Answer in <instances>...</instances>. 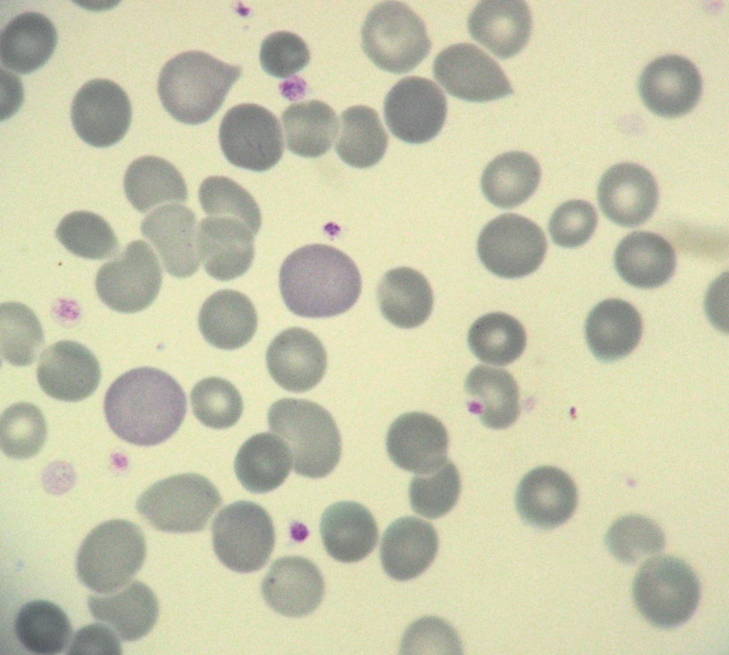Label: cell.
Listing matches in <instances>:
<instances>
[{
    "label": "cell",
    "mask_w": 729,
    "mask_h": 655,
    "mask_svg": "<svg viewBox=\"0 0 729 655\" xmlns=\"http://www.w3.org/2000/svg\"><path fill=\"white\" fill-rule=\"evenodd\" d=\"M187 399L179 383L153 367H139L120 376L108 388L104 412L112 431L137 446L164 442L182 424Z\"/></svg>",
    "instance_id": "cell-1"
},
{
    "label": "cell",
    "mask_w": 729,
    "mask_h": 655,
    "mask_svg": "<svg viewBox=\"0 0 729 655\" xmlns=\"http://www.w3.org/2000/svg\"><path fill=\"white\" fill-rule=\"evenodd\" d=\"M279 285L287 308L306 318L342 314L357 302L362 279L357 266L332 246L310 244L290 253L283 261Z\"/></svg>",
    "instance_id": "cell-2"
},
{
    "label": "cell",
    "mask_w": 729,
    "mask_h": 655,
    "mask_svg": "<svg viewBox=\"0 0 729 655\" xmlns=\"http://www.w3.org/2000/svg\"><path fill=\"white\" fill-rule=\"evenodd\" d=\"M241 73L240 66L199 51L182 53L162 68L157 90L164 109L175 120L197 125L219 109Z\"/></svg>",
    "instance_id": "cell-3"
},
{
    "label": "cell",
    "mask_w": 729,
    "mask_h": 655,
    "mask_svg": "<svg viewBox=\"0 0 729 655\" xmlns=\"http://www.w3.org/2000/svg\"><path fill=\"white\" fill-rule=\"evenodd\" d=\"M269 429L288 446L294 471L318 478L328 475L341 455V439L331 414L320 404L284 398L268 412Z\"/></svg>",
    "instance_id": "cell-4"
},
{
    "label": "cell",
    "mask_w": 729,
    "mask_h": 655,
    "mask_svg": "<svg viewBox=\"0 0 729 655\" xmlns=\"http://www.w3.org/2000/svg\"><path fill=\"white\" fill-rule=\"evenodd\" d=\"M146 543L142 530L125 520L105 521L84 539L76 558L79 580L100 594L126 585L142 567Z\"/></svg>",
    "instance_id": "cell-5"
},
{
    "label": "cell",
    "mask_w": 729,
    "mask_h": 655,
    "mask_svg": "<svg viewBox=\"0 0 729 655\" xmlns=\"http://www.w3.org/2000/svg\"><path fill=\"white\" fill-rule=\"evenodd\" d=\"M635 604L642 616L660 628L686 622L700 600L698 579L684 561L671 556L648 560L633 582Z\"/></svg>",
    "instance_id": "cell-6"
},
{
    "label": "cell",
    "mask_w": 729,
    "mask_h": 655,
    "mask_svg": "<svg viewBox=\"0 0 729 655\" xmlns=\"http://www.w3.org/2000/svg\"><path fill=\"white\" fill-rule=\"evenodd\" d=\"M362 47L379 68L393 73L414 69L428 55L431 43L421 19L397 1L375 5L361 30Z\"/></svg>",
    "instance_id": "cell-7"
},
{
    "label": "cell",
    "mask_w": 729,
    "mask_h": 655,
    "mask_svg": "<svg viewBox=\"0 0 729 655\" xmlns=\"http://www.w3.org/2000/svg\"><path fill=\"white\" fill-rule=\"evenodd\" d=\"M221 503L219 493L207 478L184 473L154 483L140 495L136 509L157 530L192 533L206 527Z\"/></svg>",
    "instance_id": "cell-8"
},
{
    "label": "cell",
    "mask_w": 729,
    "mask_h": 655,
    "mask_svg": "<svg viewBox=\"0 0 729 655\" xmlns=\"http://www.w3.org/2000/svg\"><path fill=\"white\" fill-rule=\"evenodd\" d=\"M211 530L216 556L237 572L261 569L274 547L275 530L269 514L251 501H240L224 507L214 518Z\"/></svg>",
    "instance_id": "cell-9"
},
{
    "label": "cell",
    "mask_w": 729,
    "mask_h": 655,
    "mask_svg": "<svg viewBox=\"0 0 729 655\" xmlns=\"http://www.w3.org/2000/svg\"><path fill=\"white\" fill-rule=\"evenodd\" d=\"M162 280L156 254L147 243L137 240L100 268L95 288L100 300L110 309L133 313L151 305L158 295Z\"/></svg>",
    "instance_id": "cell-10"
},
{
    "label": "cell",
    "mask_w": 729,
    "mask_h": 655,
    "mask_svg": "<svg viewBox=\"0 0 729 655\" xmlns=\"http://www.w3.org/2000/svg\"><path fill=\"white\" fill-rule=\"evenodd\" d=\"M221 150L232 164L266 171L280 159L284 144L280 122L266 108L244 103L231 108L219 128Z\"/></svg>",
    "instance_id": "cell-11"
},
{
    "label": "cell",
    "mask_w": 729,
    "mask_h": 655,
    "mask_svg": "<svg viewBox=\"0 0 729 655\" xmlns=\"http://www.w3.org/2000/svg\"><path fill=\"white\" fill-rule=\"evenodd\" d=\"M542 230L515 214H502L487 224L477 242L480 260L493 274L505 278L526 276L542 263L547 251Z\"/></svg>",
    "instance_id": "cell-12"
},
{
    "label": "cell",
    "mask_w": 729,
    "mask_h": 655,
    "mask_svg": "<svg viewBox=\"0 0 729 655\" xmlns=\"http://www.w3.org/2000/svg\"><path fill=\"white\" fill-rule=\"evenodd\" d=\"M447 103L441 88L429 79L408 76L389 91L384 102V116L390 132L411 144L425 143L441 131Z\"/></svg>",
    "instance_id": "cell-13"
},
{
    "label": "cell",
    "mask_w": 729,
    "mask_h": 655,
    "mask_svg": "<svg viewBox=\"0 0 729 655\" xmlns=\"http://www.w3.org/2000/svg\"><path fill=\"white\" fill-rule=\"evenodd\" d=\"M433 74L449 94L466 101L487 102L513 93L499 65L468 43L453 44L441 51L434 59Z\"/></svg>",
    "instance_id": "cell-14"
},
{
    "label": "cell",
    "mask_w": 729,
    "mask_h": 655,
    "mask_svg": "<svg viewBox=\"0 0 729 655\" xmlns=\"http://www.w3.org/2000/svg\"><path fill=\"white\" fill-rule=\"evenodd\" d=\"M131 104L124 90L107 79H93L78 91L71 105V120L77 135L90 145L107 147L127 132Z\"/></svg>",
    "instance_id": "cell-15"
},
{
    "label": "cell",
    "mask_w": 729,
    "mask_h": 655,
    "mask_svg": "<svg viewBox=\"0 0 729 655\" xmlns=\"http://www.w3.org/2000/svg\"><path fill=\"white\" fill-rule=\"evenodd\" d=\"M702 91L696 66L679 55H666L651 61L642 71L639 92L645 105L658 115L676 117L690 112Z\"/></svg>",
    "instance_id": "cell-16"
},
{
    "label": "cell",
    "mask_w": 729,
    "mask_h": 655,
    "mask_svg": "<svg viewBox=\"0 0 729 655\" xmlns=\"http://www.w3.org/2000/svg\"><path fill=\"white\" fill-rule=\"evenodd\" d=\"M449 438L443 424L432 415L408 412L389 426L387 450L399 468L416 475L433 473L447 461Z\"/></svg>",
    "instance_id": "cell-17"
},
{
    "label": "cell",
    "mask_w": 729,
    "mask_h": 655,
    "mask_svg": "<svg viewBox=\"0 0 729 655\" xmlns=\"http://www.w3.org/2000/svg\"><path fill=\"white\" fill-rule=\"evenodd\" d=\"M597 199L609 220L622 226L634 227L653 214L659 190L649 170L637 164L623 162L612 166L603 174Z\"/></svg>",
    "instance_id": "cell-18"
},
{
    "label": "cell",
    "mask_w": 729,
    "mask_h": 655,
    "mask_svg": "<svg viewBox=\"0 0 729 655\" xmlns=\"http://www.w3.org/2000/svg\"><path fill=\"white\" fill-rule=\"evenodd\" d=\"M577 504V491L572 479L562 470L550 466L527 473L515 493V505L521 518L541 529L565 523Z\"/></svg>",
    "instance_id": "cell-19"
},
{
    "label": "cell",
    "mask_w": 729,
    "mask_h": 655,
    "mask_svg": "<svg viewBox=\"0 0 729 655\" xmlns=\"http://www.w3.org/2000/svg\"><path fill=\"white\" fill-rule=\"evenodd\" d=\"M37 379L48 396L65 402H78L90 397L100 380L99 362L84 345L61 340L42 352L37 367Z\"/></svg>",
    "instance_id": "cell-20"
},
{
    "label": "cell",
    "mask_w": 729,
    "mask_h": 655,
    "mask_svg": "<svg viewBox=\"0 0 729 655\" xmlns=\"http://www.w3.org/2000/svg\"><path fill=\"white\" fill-rule=\"evenodd\" d=\"M266 359L274 381L295 393L316 386L327 367L326 352L320 340L309 330L297 327L282 331L273 340Z\"/></svg>",
    "instance_id": "cell-21"
},
{
    "label": "cell",
    "mask_w": 729,
    "mask_h": 655,
    "mask_svg": "<svg viewBox=\"0 0 729 655\" xmlns=\"http://www.w3.org/2000/svg\"><path fill=\"white\" fill-rule=\"evenodd\" d=\"M196 222L189 208L177 204L157 207L142 222V235L158 252L166 271L174 277L191 276L199 266Z\"/></svg>",
    "instance_id": "cell-22"
},
{
    "label": "cell",
    "mask_w": 729,
    "mask_h": 655,
    "mask_svg": "<svg viewBox=\"0 0 729 655\" xmlns=\"http://www.w3.org/2000/svg\"><path fill=\"white\" fill-rule=\"evenodd\" d=\"M253 234L241 221L209 216L199 225L197 248L206 273L223 281L242 276L254 256Z\"/></svg>",
    "instance_id": "cell-23"
},
{
    "label": "cell",
    "mask_w": 729,
    "mask_h": 655,
    "mask_svg": "<svg viewBox=\"0 0 729 655\" xmlns=\"http://www.w3.org/2000/svg\"><path fill=\"white\" fill-rule=\"evenodd\" d=\"M261 591L266 603L276 612L300 617L313 612L325 593L322 576L309 560L285 556L276 560L264 577Z\"/></svg>",
    "instance_id": "cell-24"
},
{
    "label": "cell",
    "mask_w": 729,
    "mask_h": 655,
    "mask_svg": "<svg viewBox=\"0 0 729 655\" xmlns=\"http://www.w3.org/2000/svg\"><path fill=\"white\" fill-rule=\"evenodd\" d=\"M471 36L496 57L506 59L518 54L528 42L532 16L524 1H480L468 19Z\"/></svg>",
    "instance_id": "cell-25"
},
{
    "label": "cell",
    "mask_w": 729,
    "mask_h": 655,
    "mask_svg": "<svg viewBox=\"0 0 729 655\" xmlns=\"http://www.w3.org/2000/svg\"><path fill=\"white\" fill-rule=\"evenodd\" d=\"M433 525L414 516L394 520L383 534L380 559L392 578L406 581L419 576L431 564L438 550Z\"/></svg>",
    "instance_id": "cell-26"
},
{
    "label": "cell",
    "mask_w": 729,
    "mask_h": 655,
    "mask_svg": "<svg viewBox=\"0 0 729 655\" xmlns=\"http://www.w3.org/2000/svg\"><path fill=\"white\" fill-rule=\"evenodd\" d=\"M88 606L95 619L106 623L125 641H137L147 635L159 614L155 594L138 580L110 594H90Z\"/></svg>",
    "instance_id": "cell-27"
},
{
    "label": "cell",
    "mask_w": 729,
    "mask_h": 655,
    "mask_svg": "<svg viewBox=\"0 0 729 655\" xmlns=\"http://www.w3.org/2000/svg\"><path fill=\"white\" fill-rule=\"evenodd\" d=\"M320 533L327 553L342 562L364 559L378 540V528L372 513L352 501H340L327 507L321 518Z\"/></svg>",
    "instance_id": "cell-28"
},
{
    "label": "cell",
    "mask_w": 729,
    "mask_h": 655,
    "mask_svg": "<svg viewBox=\"0 0 729 655\" xmlns=\"http://www.w3.org/2000/svg\"><path fill=\"white\" fill-rule=\"evenodd\" d=\"M642 322L636 309L621 299L597 305L585 323L587 343L599 360L612 362L630 354L641 337Z\"/></svg>",
    "instance_id": "cell-29"
},
{
    "label": "cell",
    "mask_w": 729,
    "mask_h": 655,
    "mask_svg": "<svg viewBox=\"0 0 729 655\" xmlns=\"http://www.w3.org/2000/svg\"><path fill=\"white\" fill-rule=\"evenodd\" d=\"M619 275L629 284L653 288L673 276L676 257L671 243L661 236L649 231H634L619 243L614 253Z\"/></svg>",
    "instance_id": "cell-30"
},
{
    "label": "cell",
    "mask_w": 729,
    "mask_h": 655,
    "mask_svg": "<svg viewBox=\"0 0 729 655\" xmlns=\"http://www.w3.org/2000/svg\"><path fill=\"white\" fill-rule=\"evenodd\" d=\"M57 39L56 28L48 17L34 11L20 14L1 31V63L15 73H31L48 61Z\"/></svg>",
    "instance_id": "cell-31"
},
{
    "label": "cell",
    "mask_w": 729,
    "mask_h": 655,
    "mask_svg": "<svg viewBox=\"0 0 729 655\" xmlns=\"http://www.w3.org/2000/svg\"><path fill=\"white\" fill-rule=\"evenodd\" d=\"M199 326L204 339L211 345L231 350L241 347L257 329V314L252 302L234 290H220L203 303Z\"/></svg>",
    "instance_id": "cell-32"
},
{
    "label": "cell",
    "mask_w": 729,
    "mask_h": 655,
    "mask_svg": "<svg viewBox=\"0 0 729 655\" xmlns=\"http://www.w3.org/2000/svg\"><path fill=\"white\" fill-rule=\"evenodd\" d=\"M469 412L487 427L505 429L520 415L518 387L506 370L486 365L473 368L465 382Z\"/></svg>",
    "instance_id": "cell-33"
},
{
    "label": "cell",
    "mask_w": 729,
    "mask_h": 655,
    "mask_svg": "<svg viewBox=\"0 0 729 655\" xmlns=\"http://www.w3.org/2000/svg\"><path fill=\"white\" fill-rule=\"evenodd\" d=\"M377 298L383 316L401 328H413L424 323L434 303L426 278L409 267L388 271L378 285Z\"/></svg>",
    "instance_id": "cell-34"
},
{
    "label": "cell",
    "mask_w": 729,
    "mask_h": 655,
    "mask_svg": "<svg viewBox=\"0 0 729 655\" xmlns=\"http://www.w3.org/2000/svg\"><path fill=\"white\" fill-rule=\"evenodd\" d=\"M292 466V455L287 444L268 432L256 434L246 441L234 463L237 478L253 493H264L279 487Z\"/></svg>",
    "instance_id": "cell-35"
},
{
    "label": "cell",
    "mask_w": 729,
    "mask_h": 655,
    "mask_svg": "<svg viewBox=\"0 0 729 655\" xmlns=\"http://www.w3.org/2000/svg\"><path fill=\"white\" fill-rule=\"evenodd\" d=\"M124 189L132 206L142 213L161 203L184 202L188 197L179 171L155 156L141 157L130 164L125 174Z\"/></svg>",
    "instance_id": "cell-36"
},
{
    "label": "cell",
    "mask_w": 729,
    "mask_h": 655,
    "mask_svg": "<svg viewBox=\"0 0 729 655\" xmlns=\"http://www.w3.org/2000/svg\"><path fill=\"white\" fill-rule=\"evenodd\" d=\"M541 177L537 160L519 151L502 154L483 170L482 191L493 205L510 209L528 199L536 190Z\"/></svg>",
    "instance_id": "cell-37"
},
{
    "label": "cell",
    "mask_w": 729,
    "mask_h": 655,
    "mask_svg": "<svg viewBox=\"0 0 729 655\" xmlns=\"http://www.w3.org/2000/svg\"><path fill=\"white\" fill-rule=\"evenodd\" d=\"M282 121L288 150L304 157L326 153L339 131L335 110L316 100L290 105L283 112Z\"/></svg>",
    "instance_id": "cell-38"
},
{
    "label": "cell",
    "mask_w": 729,
    "mask_h": 655,
    "mask_svg": "<svg viewBox=\"0 0 729 655\" xmlns=\"http://www.w3.org/2000/svg\"><path fill=\"white\" fill-rule=\"evenodd\" d=\"M387 145V134L373 108L356 105L342 113L335 151L344 162L356 168L370 167L381 160Z\"/></svg>",
    "instance_id": "cell-39"
},
{
    "label": "cell",
    "mask_w": 729,
    "mask_h": 655,
    "mask_svg": "<svg viewBox=\"0 0 729 655\" xmlns=\"http://www.w3.org/2000/svg\"><path fill=\"white\" fill-rule=\"evenodd\" d=\"M15 635L27 651L36 654H58L69 643L72 627L65 613L46 600L25 604L14 622Z\"/></svg>",
    "instance_id": "cell-40"
},
{
    "label": "cell",
    "mask_w": 729,
    "mask_h": 655,
    "mask_svg": "<svg viewBox=\"0 0 729 655\" xmlns=\"http://www.w3.org/2000/svg\"><path fill=\"white\" fill-rule=\"evenodd\" d=\"M468 341L473 353L483 362L505 366L523 352L526 334L513 317L504 313H491L472 324Z\"/></svg>",
    "instance_id": "cell-41"
},
{
    "label": "cell",
    "mask_w": 729,
    "mask_h": 655,
    "mask_svg": "<svg viewBox=\"0 0 729 655\" xmlns=\"http://www.w3.org/2000/svg\"><path fill=\"white\" fill-rule=\"evenodd\" d=\"M62 245L74 255L93 260L111 257L119 242L108 223L100 216L77 211L65 216L56 230Z\"/></svg>",
    "instance_id": "cell-42"
},
{
    "label": "cell",
    "mask_w": 729,
    "mask_h": 655,
    "mask_svg": "<svg viewBox=\"0 0 729 655\" xmlns=\"http://www.w3.org/2000/svg\"><path fill=\"white\" fill-rule=\"evenodd\" d=\"M1 355L14 366L31 365L44 342L38 319L26 305L16 302L1 305Z\"/></svg>",
    "instance_id": "cell-43"
},
{
    "label": "cell",
    "mask_w": 729,
    "mask_h": 655,
    "mask_svg": "<svg viewBox=\"0 0 729 655\" xmlns=\"http://www.w3.org/2000/svg\"><path fill=\"white\" fill-rule=\"evenodd\" d=\"M46 434L44 416L32 404H14L1 416V449L9 457L26 459L36 456L42 448Z\"/></svg>",
    "instance_id": "cell-44"
},
{
    "label": "cell",
    "mask_w": 729,
    "mask_h": 655,
    "mask_svg": "<svg viewBox=\"0 0 729 655\" xmlns=\"http://www.w3.org/2000/svg\"><path fill=\"white\" fill-rule=\"evenodd\" d=\"M203 210L211 216H226L245 224L256 235L261 214L253 197L234 180L222 176L205 179L199 190Z\"/></svg>",
    "instance_id": "cell-45"
},
{
    "label": "cell",
    "mask_w": 729,
    "mask_h": 655,
    "mask_svg": "<svg viewBox=\"0 0 729 655\" xmlns=\"http://www.w3.org/2000/svg\"><path fill=\"white\" fill-rule=\"evenodd\" d=\"M605 543L609 552L626 564L660 552L666 543L661 528L651 520L637 515L616 520L606 534Z\"/></svg>",
    "instance_id": "cell-46"
},
{
    "label": "cell",
    "mask_w": 729,
    "mask_h": 655,
    "mask_svg": "<svg viewBox=\"0 0 729 655\" xmlns=\"http://www.w3.org/2000/svg\"><path fill=\"white\" fill-rule=\"evenodd\" d=\"M195 416L205 426L222 429L234 426L243 412L239 392L229 381L211 377L193 387L190 396Z\"/></svg>",
    "instance_id": "cell-47"
},
{
    "label": "cell",
    "mask_w": 729,
    "mask_h": 655,
    "mask_svg": "<svg viewBox=\"0 0 729 655\" xmlns=\"http://www.w3.org/2000/svg\"><path fill=\"white\" fill-rule=\"evenodd\" d=\"M461 491V480L456 466L450 461L436 471L416 475L410 483V504L415 513L430 519L440 518L456 505Z\"/></svg>",
    "instance_id": "cell-48"
},
{
    "label": "cell",
    "mask_w": 729,
    "mask_h": 655,
    "mask_svg": "<svg viewBox=\"0 0 729 655\" xmlns=\"http://www.w3.org/2000/svg\"><path fill=\"white\" fill-rule=\"evenodd\" d=\"M597 224V211L590 203L579 199L570 200L553 212L549 222V231L556 244L575 248L590 239Z\"/></svg>",
    "instance_id": "cell-49"
},
{
    "label": "cell",
    "mask_w": 729,
    "mask_h": 655,
    "mask_svg": "<svg viewBox=\"0 0 729 655\" xmlns=\"http://www.w3.org/2000/svg\"><path fill=\"white\" fill-rule=\"evenodd\" d=\"M310 58V51L305 41L289 31L273 33L261 43V66L267 73L274 77L293 75L305 68Z\"/></svg>",
    "instance_id": "cell-50"
},
{
    "label": "cell",
    "mask_w": 729,
    "mask_h": 655,
    "mask_svg": "<svg viewBox=\"0 0 729 655\" xmlns=\"http://www.w3.org/2000/svg\"><path fill=\"white\" fill-rule=\"evenodd\" d=\"M400 651L403 654H458L462 649L457 634L448 623L428 617L409 627L402 640Z\"/></svg>",
    "instance_id": "cell-51"
},
{
    "label": "cell",
    "mask_w": 729,
    "mask_h": 655,
    "mask_svg": "<svg viewBox=\"0 0 729 655\" xmlns=\"http://www.w3.org/2000/svg\"><path fill=\"white\" fill-rule=\"evenodd\" d=\"M122 650L117 633L108 625L94 623L79 629L73 635L68 655H120Z\"/></svg>",
    "instance_id": "cell-52"
}]
</instances>
